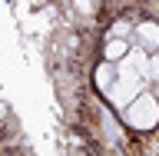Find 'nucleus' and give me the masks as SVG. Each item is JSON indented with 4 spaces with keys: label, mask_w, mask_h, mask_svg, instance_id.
<instances>
[{
    "label": "nucleus",
    "mask_w": 159,
    "mask_h": 156,
    "mask_svg": "<svg viewBox=\"0 0 159 156\" xmlns=\"http://www.w3.org/2000/svg\"><path fill=\"white\" fill-rule=\"evenodd\" d=\"M123 120H126L133 130H152L159 123V100L152 93H139L126 110H123Z\"/></svg>",
    "instance_id": "1"
},
{
    "label": "nucleus",
    "mask_w": 159,
    "mask_h": 156,
    "mask_svg": "<svg viewBox=\"0 0 159 156\" xmlns=\"http://www.w3.org/2000/svg\"><path fill=\"white\" fill-rule=\"evenodd\" d=\"M136 43H143V47H159V23H152V20L136 23Z\"/></svg>",
    "instance_id": "3"
},
{
    "label": "nucleus",
    "mask_w": 159,
    "mask_h": 156,
    "mask_svg": "<svg viewBox=\"0 0 159 156\" xmlns=\"http://www.w3.org/2000/svg\"><path fill=\"white\" fill-rule=\"evenodd\" d=\"M126 60L133 63V70H136V73H139L143 80H149V60H146V53H143L139 47L133 50V53H126Z\"/></svg>",
    "instance_id": "5"
},
{
    "label": "nucleus",
    "mask_w": 159,
    "mask_h": 156,
    "mask_svg": "<svg viewBox=\"0 0 159 156\" xmlns=\"http://www.w3.org/2000/svg\"><path fill=\"white\" fill-rule=\"evenodd\" d=\"M126 50H129L126 40H113V37H109V40H106V50H103V57H106V63H119V60H126Z\"/></svg>",
    "instance_id": "4"
},
{
    "label": "nucleus",
    "mask_w": 159,
    "mask_h": 156,
    "mask_svg": "<svg viewBox=\"0 0 159 156\" xmlns=\"http://www.w3.org/2000/svg\"><path fill=\"white\" fill-rule=\"evenodd\" d=\"M129 30H133V23H129V20H116V23H113V40H126Z\"/></svg>",
    "instance_id": "6"
},
{
    "label": "nucleus",
    "mask_w": 159,
    "mask_h": 156,
    "mask_svg": "<svg viewBox=\"0 0 159 156\" xmlns=\"http://www.w3.org/2000/svg\"><path fill=\"white\" fill-rule=\"evenodd\" d=\"M149 80H156V83H159V53L149 60Z\"/></svg>",
    "instance_id": "7"
},
{
    "label": "nucleus",
    "mask_w": 159,
    "mask_h": 156,
    "mask_svg": "<svg viewBox=\"0 0 159 156\" xmlns=\"http://www.w3.org/2000/svg\"><path fill=\"white\" fill-rule=\"evenodd\" d=\"M113 87H116V63H106V60H103V63L96 67V90L109 97Z\"/></svg>",
    "instance_id": "2"
}]
</instances>
